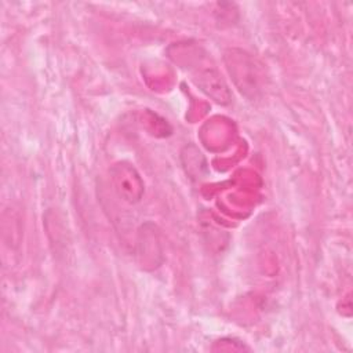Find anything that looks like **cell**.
Listing matches in <instances>:
<instances>
[{
  "instance_id": "6da1fadb",
  "label": "cell",
  "mask_w": 353,
  "mask_h": 353,
  "mask_svg": "<svg viewBox=\"0 0 353 353\" xmlns=\"http://www.w3.org/2000/svg\"><path fill=\"white\" fill-rule=\"evenodd\" d=\"M110 182L116 194L130 204L139 203L143 197V179L138 170L127 163L119 161L109 170Z\"/></svg>"
},
{
  "instance_id": "7a4b0ae2",
  "label": "cell",
  "mask_w": 353,
  "mask_h": 353,
  "mask_svg": "<svg viewBox=\"0 0 353 353\" xmlns=\"http://www.w3.org/2000/svg\"><path fill=\"white\" fill-rule=\"evenodd\" d=\"M194 81L201 91H204L208 97H211L218 103H229L230 102V91L221 73L212 68L205 66L194 73Z\"/></svg>"
}]
</instances>
